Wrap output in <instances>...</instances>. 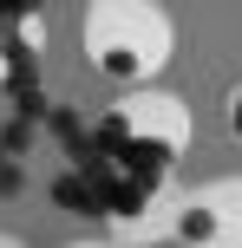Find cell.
Listing matches in <instances>:
<instances>
[{"label":"cell","instance_id":"2","mask_svg":"<svg viewBox=\"0 0 242 248\" xmlns=\"http://www.w3.org/2000/svg\"><path fill=\"white\" fill-rule=\"evenodd\" d=\"M105 124H112V137L125 150H138V157H151V163H177L183 150L196 144V111L177 98V92H164V85L118 92Z\"/></svg>","mask_w":242,"mask_h":248},{"label":"cell","instance_id":"6","mask_svg":"<svg viewBox=\"0 0 242 248\" xmlns=\"http://www.w3.org/2000/svg\"><path fill=\"white\" fill-rule=\"evenodd\" d=\"M65 248H125V242H112V235H79V242H65Z\"/></svg>","mask_w":242,"mask_h":248},{"label":"cell","instance_id":"5","mask_svg":"<svg viewBox=\"0 0 242 248\" xmlns=\"http://www.w3.org/2000/svg\"><path fill=\"white\" fill-rule=\"evenodd\" d=\"M223 124H229V137L242 144V78H236L229 92H223Z\"/></svg>","mask_w":242,"mask_h":248},{"label":"cell","instance_id":"4","mask_svg":"<svg viewBox=\"0 0 242 248\" xmlns=\"http://www.w3.org/2000/svg\"><path fill=\"white\" fill-rule=\"evenodd\" d=\"M39 39H46V26H39L33 13H0V85L20 72V59L39 52Z\"/></svg>","mask_w":242,"mask_h":248},{"label":"cell","instance_id":"3","mask_svg":"<svg viewBox=\"0 0 242 248\" xmlns=\"http://www.w3.org/2000/svg\"><path fill=\"white\" fill-rule=\"evenodd\" d=\"M177 248H242V176H210L196 189H177L170 235Z\"/></svg>","mask_w":242,"mask_h":248},{"label":"cell","instance_id":"1","mask_svg":"<svg viewBox=\"0 0 242 248\" xmlns=\"http://www.w3.org/2000/svg\"><path fill=\"white\" fill-rule=\"evenodd\" d=\"M85 65L118 92L157 85L164 65L177 59V13L157 0H92L79 20Z\"/></svg>","mask_w":242,"mask_h":248},{"label":"cell","instance_id":"7","mask_svg":"<svg viewBox=\"0 0 242 248\" xmlns=\"http://www.w3.org/2000/svg\"><path fill=\"white\" fill-rule=\"evenodd\" d=\"M0 248H26V235H13V229H0Z\"/></svg>","mask_w":242,"mask_h":248}]
</instances>
